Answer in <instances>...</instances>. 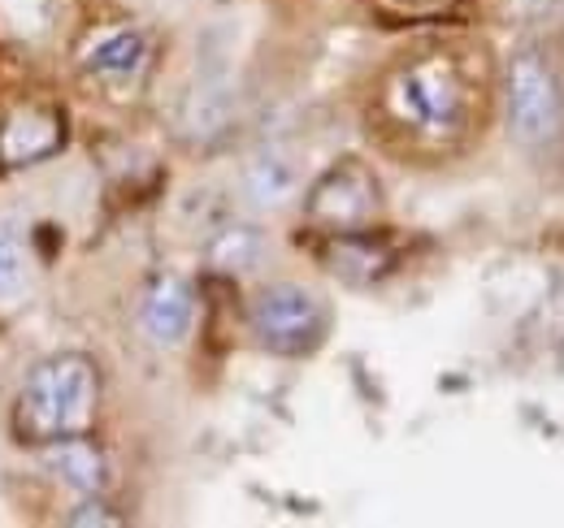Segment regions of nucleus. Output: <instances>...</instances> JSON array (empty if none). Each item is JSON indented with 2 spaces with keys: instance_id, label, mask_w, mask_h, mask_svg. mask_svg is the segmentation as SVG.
I'll list each match as a JSON object with an SVG mask.
<instances>
[{
  "instance_id": "nucleus-9",
  "label": "nucleus",
  "mask_w": 564,
  "mask_h": 528,
  "mask_svg": "<svg viewBox=\"0 0 564 528\" xmlns=\"http://www.w3.org/2000/svg\"><path fill=\"white\" fill-rule=\"evenodd\" d=\"M322 261H326L330 273H339L344 282L365 286V282H378L382 273H391L395 252H391L387 239H378L369 230H344V234H326Z\"/></svg>"
},
{
  "instance_id": "nucleus-7",
  "label": "nucleus",
  "mask_w": 564,
  "mask_h": 528,
  "mask_svg": "<svg viewBox=\"0 0 564 528\" xmlns=\"http://www.w3.org/2000/svg\"><path fill=\"white\" fill-rule=\"evenodd\" d=\"M148 62H152V48L140 31H118V35H105L87 57H83V74L113 91V96H127L140 87V78L148 74Z\"/></svg>"
},
{
  "instance_id": "nucleus-11",
  "label": "nucleus",
  "mask_w": 564,
  "mask_h": 528,
  "mask_svg": "<svg viewBox=\"0 0 564 528\" xmlns=\"http://www.w3.org/2000/svg\"><path fill=\"white\" fill-rule=\"evenodd\" d=\"M261 256V234L257 230H226V234H217V243L209 248V261L213 268H221V273H243V268H252Z\"/></svg>"
},
{
  "instance_id": "nucleus-10",
  "label": "nucleus",
  "mask_w": 564,
  "mask_h": 528,
  "mask_svg": "<svg viewBox=\"0 0 564 528\" xmlns=\"http://www.w3.org/2000/svg\"><path fill=\"white\" fill-rule=\"evenodd\" d=\"M40 451H44V468H48L62 485H70L74 494H83V498L105 494V485H109V463H105V451H100L96 442H87V433L48 442V447H40Z\"/></svg>"
},
{
  "instance_id": "nucleus-5",
  "label": "nucleus",
  "mask_w": 564,
  "mask_h": 528,
  "mask_svg": "<svg viewBox=\"0 0 564 528\" xmlns=\"http://www.w3.org/2000/svg\"><path fill=\"white\" fill-rule=\"evenodd\" d=\"M378 178L360 161H339L330 174L317 178L308 191V221L322 234H344V230H365L378 212Z\"/></svg>"
},
{
  "instance_id": "nucleus-14",
  "label": "nucleus",
  "mask_w": 564,
  "mask_h": 528,
  "mask_svg": "<svg viewBox=\"0 0 564 528\" xmlns=\"http://www.w3.org/2000/svg\"><path fill=\"white\" fill-rule=\"evenodd\" d=\"M105 507H78L70 520L74 525H118V516H100Z\"/></svg>"
},
{
  "instance_id": "nucleus-3",
  "label": "nucleus",
  "mask_w": 564,
  "mask_h": 528,
  "mask_svg": "<svg viewBox=\"0 0 564 528\" xmlns=\"http://www.w3.org/2000/svg\"><path fill=\"white\" fill-rule=\"evenodd\" d=\"M248 321H252V333L261 338V346H270L279 355H308L322 346V338L330 330L326 304L313 290L291 286V282L265 286L252 299Z\"/></svg>"
},
{
  "instance_id": "nucleus-4",
  "label": "nucleus",
  "mask_w": 564,
  "mask_h": 528,
  "mask_svg": "<svg viewBox=\"0 0 564 528\" xmlns=\"http://www.w3.org/2000/svg\"><path fill=\"white\" fill-rule=\"evenodd\" d=\"M508 122L530 147L552 143L564 127V91L543 48H521L508 69Z\"/></svg>"
},
{
  "instance_id": "nucleus-1",
  "label": "nucleus",
  "mask_w": 564,
  "mask_h": 528,
  "mask_svg": "<svg viewBox=\"0 0 564 528\" xmlns=\"http://www.w3.org/2000/svg\"><path fill=\"white\" fill-rule=\"evenodd\" d=\"M482 109L478 69L465 53L430 44L382 74L373 96V127L395 152L438 156L465 143Z\"/></svg>"
},
{
  "instance_id": "nucleus-2",
  "label": "nucleus",
  "mask_w": 564,
  "mask_h": 528,
  "mask_svg": "<svg viewBox=\"0 0 564 528\" xmlns=\"http://www.w3.org/2000/svg\"><path fill=\"white\" fill-rule=\"evenodd\" d=\"M96 407H100V369L78 351H62L31 369L22 395L13 403L9 429L22 447L40 451L48 442L91 433Z\"/></svg>"
},
{
  "instance_id": "nucleus-6",
  "label": "nucleus",
  "mask_w": 564,
  "mask_h": 528,
  "mask_svg": "<svg viewBox=\"0 0 564 528\" xmlns=\"http://www.w3.org/2000/svg\"><path fill=\"white\" fill-rule=\"evenodd\" d=\"M66 143V118L57 105H22L0 122V174L31 169L57 156Z\"/></svg>"
},
{
  "instance_id": "nucleus-13",
  "label": "nucleus",
  "mask_w": 564,
  "mask_h": 528,
  "mask_svg": "<svg viewBox=\"0 0 564 528\" xmlns=\"http://www.w3.org/2000/svg\"><path fill=\"white\" fill-rule=\"evenodd\" d=\"M387 4H395V9H404V13H434V9H447V4H456V0H387Z\"/></svg>"
},
{
  "instance_id": "nucleus-12",
  "label": "nucleus",
  "mask_w": 564,
  "mask_h": 528,
  "mask_svg": "<svg viewBox=\"0 0 564 528\" xmlns=\"http://www.w3.org/2000/svg\"><path fill=\"white\" fill-rule=\"evenodd\" d=\"M26 286V248H22V234L0 221V299L18 295Z\"/></svg>"
},
{
  "instance_id": "nucleus-8",
  "label": "nucleus",
  "mask_w": 564,
  "mask_h": 528,
  "mask_svg": "<svg viewBox=\"0 0 564 528\" xmlns=\"http://www.w3.org/2000/svg\"><path fill=\"white\" fill-rule=\"evenodd\" d=\"M192 317H196V295H192V286H187L183 277H174V273H161V277L148 286V295H143V304H140L143 333H148L152 342H161V346H174V342L187 338Z\"/></svg>"
}]
</instances>
